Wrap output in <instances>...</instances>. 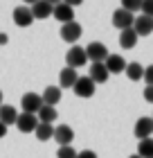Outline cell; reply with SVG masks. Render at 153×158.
Returning a JSON list of instances; mask_svg holds the SVG:
<instances>
[{
	"mask_svg": "<svg viewBox=\"0 0 153 158\" xmlns=\"http://www.w3.org/2000/svg\"><path fill=\"white\" fill-rule=\"evenodd\" d=\"M88 63V56H86V50L81 45H72L68 52H65V66L72 68V70H77V68H81Z\"/></svg>",
	"mask_w": 153,
	"mask_h": 158,
	"instance_id": "6da1fadb",
	"label": "cell"
},
{
	"mask_svg": "<svg viewBox=\"0 0 153 158\" xmlns=\"http://www.w3.org/2000/svg\"><path fill=\"white\" fill-rule=\"evenodd\" d=\"M83 50H86V56L92 59V63H104L108 59V48L104 43H99V41H92L90 45L83 48Z\"/></svg>",
	"mask_w": 153,
	"mask_h": 158,
	"instance_id": "7a4b0ae2",
	"label": "cell"
},
{
	"mask_svg": "<svg viewBox=\"0 0 153 158\" xmlns=\"http://www.w3.org/2000/svg\"><path fill=\"white\" fill-rule=\"evenodd\" d=\"M133 23H135V14L122 9V7L113 11V25L117 27L119 32H122V30H128V27H133Z\"/></svg>",
	"mask_w": 153,
	"mask_h": 158,
	"instance_id": "3957f363",
	"label": "cell"
},
{
	"mask_svg": "<svg viewBox=\"0 0 153 158\" xmlns=\"http://www.w3.org/2000/svg\"><path fill=\"white\" fill-rule=\"evenodd\" d=\"M43 106V99L41 95H36V93H25L23 99H20V109H23V113H32V115H36V113L41 111Z\"/></svg>",
	"mask_w": 153,
	"mask_h": 158,
	"instance_id": "277c9868",
	"label": "cell"
},
{
	"mask_svg": "<svg viewBox=\"0 0 153 158\" xmlns=\"http://www.w3.org/2000/svg\"><path fill=\"white\" fill-rule=\"evenodd\" d=\"M81 34H83V30H81V25H79L77 20L61 25V39L68 41V43H74V45H77V41L81 39Z\"/></svg>",
	"mask_w": 153,
	"mask_h": 158,
	"instance_id": "5b68a950",
	"label": "cell"
},
{
	"mask_svg": "<svg viewBox=\"0 0 153 158\" xmlns=\"http://www.w3.org/2000/svg\"><path fill=\"white\" fill-rule=\"evenodd\" d=\"M36 124H38V118L32 115V113H18L16 118V127L20 133H34Z\"/></svg>",
	"mask_w": 153,
	"mask_h": 158,
	"instance_id": "8992f818",
	"label": "cell"
},
{
	"mask_svg": "<svg viewBox=\"0 0 153 158\" xmlns=\"http://www.w3.org/2000/svg\"><path fill=\"white\" fill-rule=\"evenodd\" d=\"M72 90H74V95L83 97V99H88V97L95 95V84H92V79H90V77H79Z\"/></svg>",
	"mask_w": 153,
	"mask_h": 158,
	"instance_id": "52a82bcc",
	"label": "cell"
},
{
	"mask_svg": "<svg viewBox=\"0 0 153 158\" xmlns=\"http://www.w3.org/2000/svg\"><path fill=\"white\" fill-rule=\"evenodd\" d=\"M133 133L137 135V140H147V138H151L153 135V120L151 118H140L135 122V129H133Z\"/></svg>",
	"mask_w": 153,
	"mask_h": 158,
	"instance_id": "ba28073f",
	"label": "cell"
},
{
	"mask_svg": "<svg viewBox=\"0 0 153 158\" xmlns=\"http://www.w3.org/2000/svg\"><path fill=\"white\" fill-rule=\"evenodd\" d=\"M11 18H14V23H16L18 27H30L34 23V16H32V11H30V7H16L11 14Z\"/></svg>",
	"mask_w": 153,
	"mask_h": 158,
	"instance_id": "9c48e42d",
	"label": "cell"
},
{
	"mask_svg": "<svg viewBox=\"0 0 153 158\" xmlns=\"http://www.w3.org/2000/svg\"><path fill=\"white\" fill-rule=\"evenodd\" d=\"M133 30H135V34H137V36H149V34H153V18L144 16V14L135 16Z\"/></svg>",
	"mask_w": 153,
	"mask_h": 158,
	"instance_id": "30bf717a",
	"label": "cell"
},
{
	"mask_svg": "<svg viewBox=\"0 0 153 158\" xmlns=\"http://www.w3.org/2000/svg\"><path fill=\"white\" fill-rule=\"evenodd\" d=\"M52 16L59 20V23L65 25V23H72V20H74V9H72V7H68L65 2H59V5L52 9Z\"/></svg>",
	"mask_w": 153,
	"mask_h": 158,
	"instance_id": "8fae6325",
	"label": "cell"
},
{
	"mask_svg": "<svg viewBox=\"0 0 153 158\" xmlns=\"http://www.w3.org/2000/svg\"><path fill=\"white\" fill-rule=\"evenodd\" d=\"M104 66L108 70V75H117V73H124V70H126V61H124V56H119V54H108Z\"/></svg>",
	"mask_w": 153,
	"mask_h": 158,
	"instance_id": "7c38bea8",
	"label": "cell"
},
{
	"mask_svg": "<svg viewBox=\"0 0 153 158\" xmlns=\"http://www.w3.org/2000/svg\"><path fill=\"white\" fill-rule=\"evenodd\" d=\"M54 140L59 142L61 147H68L72 140H74V131L68 127V124H59L54 129Z\"/></svg>",
	"mask_w": 153,
	"mask_h": 158,
	"instance_id": "4fadbf2b",
	"label": "cell"
},
{
	"mask_svg": "<svg viewBox=\"0 0 153 158\" xmlns=\"http://www.w3.org/2000/svg\"><path fill=\"white\" fill-rule=\"evenodd\" d=\"M77 79H79L77 70H72V68L65 66L61 73H59V88H61V90H63V88H74Z\"/></svg>",
	"mask_w": 153,
	"mask_h": 158,
	"instance_id": "5bb4252c",
	"label": "cell"
},
{
	"mask_svg": "<svg viewBox=\"0 0 153 158\" xmlns=\"http://www.w3.org/2000/svg\"><path fill=\"white\" fill-rule=\"evenodd\" d=\"M88 77L92 79V84L97 86V84H106L111 75H108V70H106L104 63H92V66H90V75H88Z\"/></svg>",
	"mask_w": 153,
	"mask_h": 158,
	"instance_id": "9a60e30c",
	"label": "cell"
},
{
	"mask_svg": "<svg viewBox=\"0 0 153 158\" xmlns=\"http://www.w3.org/2000/svg\"><path fill=\"white\" fill-rule=\"evenodd\" d=\"M41 99H43L45 106H56L61 102V88H59V86H47V88L43 90Z\"/></svg>",
	"mask_w": 153,
	"mask_h": 158,
	"instance_id": "2e32d148",
	"label": "cell"
},
{
	"mask_svg": "<svg viewBox=\"0 0 153 158\" xmlns=\"http://www.w3.org/2000/svg\"><path fill=\"white\" fill-rule=\"evenodd\" d=\"M52 9H54V7H52V5H47L45 0H38L36 5H32V7H30V11H32L34 20H36V18H38V20L50 18V16H52Z\"/></svg>",
	"mask_w": 153,
	"mask_h": 158,
	"instance_id": "e0dca14e",
	"label": "cell"
},
{
	"mask_svg": "<svg viewBox=\"0 0 153 158\" xmlns=\"http://www.w3.org/2000/svg\"><path fill=\"white\" fill-rule=\"evenodd\" d=\"M137 34H135V30L133 27H128V30H122L119 32V45L124 48V50H133L135 45H137Z\"/></svg>",
	"mask_w": 153,
	"mask_h": 158,
	"instance_id": "ac0fdd59",
	"label": "cell"
},
{
	"mask_svg": "<svg viewBox=\"0 0 153 158\" xmlns=\"http://www.w3.org/2000/svg\"><path fill=\"white\" fill-rule=\"evenodd\" d=\"M16 118H18V113H16V109H14L11 104H2L0 106V122H2L5 127L16 124Z\"/></svg>",
	"mask_w": 153,
	"mask_h": 158,
	"instance_id": "d6986e66",
	"label": "cell"
},
{
	"mask_svg": "<svg viewBox=\"0 0 153 158\" xmlns=\"http://www.w3.org/2000/svg\"><path fill=\"white\" fill-rule=\"evenodd\" d=\"M34 133H36V138H38L41 142H47V140H52L54 138V127L52 124H43V122H38L34 129Z\"/></svg>",
	"mask_w": 153,
	"mask_h": 158,
	"instance_id": "ffe728a7",
	"label": "cell"
},
{
	"mask_svg": "<svg viewBox=\"0 0 153 158\" xmlns=\"http://www.w3.org/2000/svg\"><path fill=\"white\" fill-rule=\"evenodd\" d=\"M126 77L131 79V81H140L142 79V75H144V66L142 63H137V61H133V63H126Z\"/></svg>",
	"mask_w": 153,
	"mask_h": 158,
	"instance_id": "44dd1931",
	"label": "cell"
},
{
	"mask_svg": "<svg viewBox=\"0 0 153 158\" xmlns=\"http://www.w3.org/2000/svg\"><path fill=\"white\" fill-rule=\"evenodd\" d=\"M36 118H38V122H43V124H52V122L56 120V106H45L43 104Z\"/></svg>",
	"mask_w": 153,
	"mask_h": 158,
	"instance_id": "7402d4cb",
	"label": "cell"
},
{
	"mask_svg": "<svg viewBox=\"0 0 153 158\" xmlns=\"http://www.w3.org/2000/svg\"><path fill=\"white\" fill-rule=\"evenodd\" d=\"M137 156L140 158H153V138L140 140V145H137Z\"/></svg>",
	"mask_w": 153,
	"mask_h": 158,
	"instance_id": "603a6c76",
	"label": "cell"
},
{
	"mask_svg": "<svg viewBox=\"0 0 153 158\" xmlns=\"http://www.w3.org/2000/svg\"><path fill=\"white\" fill-rule=\"evenodd\" d=\"M142 7V0H122V9H126L131 14H135Z\"/></svg>",
	"mask_w": 153,
	"mask_h": 158,
	"instance_id": "cb8c5ba5",
	"label": "cell"
},
{
	"mask_svg": "<svg viewBox=\"0 0 153 158\" xmlns=\"http://www.w3.org/2000/svg\"><path fill=\"white\" fill-rule=\"evenodd\" d=\"M56 158H77V152H74V147H72V145H68V147L56 149Z\"/></svg>",
	"mask_w": 153,
	"mask_h": 158,
	"instance_id": "d4e9b609",
	"label": "cell"
},
{
	"mask_svg": "<svg viewBox=\"0 0 153 158\" xmlns=\"http://www.w3.org/2000/svg\"><path fill=\"white\" fill-rule=\"evenodd\" d=\"M142 14L144 16H149V18H153V0H142Z\"/></svg>",
	"mask_w": 153,
	"mask_h": 158,
	"instance_id": "484cf974",
	"label": "cell"
},
{
	"mask_svg": "<svg viewBox=\"0 0 153 158\" xmlns=\"http://www.w3.org/2000/svg\"><path fill=\"white\" fill-rule=\"evenodd\" d=\"M142 79L147 81V86H153V66H147V68H144Z\"/></svg>",
	"mask_w": 153,
	"mask_h": 158,
	"instance_id": "4316f807",
	"label": "cell"
},
{
	"mask_svg": "<svg viewBox=\"0 0 153 158\" xmlns=\"http://www.w3.org/2000/svg\"><path fill=\"white\" fill-rule=\"evenodd\" d=\"M77 158H97V154L90 149H83V152H77Z\"/></svg>",
	"mask_w": 153,
	"mask_h": 158,
	"instance_id": "83f0119b",
	"label": "cell"
},
{
	"mask_svg": "<svg viewBox=\"0 0 153 158\" xmlns=\"http://www.w3.org/2000/svg\"><path fill=\"white\" fill-rule=\"evenodd\" d=\"M144 99H147L149 104H153V86H147V88H144Z\"/></svg>",
	"mask_w": 153,
	"mask_h": 158,
	"instance_id": "f1b7e54d",
	"label": "cell"
},
{
	"mask_svg": "<svg viewBox=\"0 0 153 158\" xmlns=\"http://www.w3.org/2000/svg\"><path fill=\"white\" fill-rule=\"evenodd\" d=\"M65 5L68 7H72V9H74V7H79V5H83V0H63Z\"/></svg>",
	"mask_w": 153,
	"mask_h": 158,
	"instance_id": "f546056e",
	"label": "cell"
},
{
	"mask_svg": "<svg viewBox=\"0 0 153 158\" xmlns=\"http://www.w3.org/2000/svg\"><path fill=\"white\" fill-rule=\"evenodd\" d=\"M7 41H9V36H7V34L5 32H0V45H5V43Z\"/></svg>",
	"mask_w": 153,
	"mask_h": 158,
	"instance_id": "4dcf8cb0",
	"label": "cell"
},
{
	"mask_svg": "<svg viewBox=\"0 0 153 158\" xmlns=\"http://www.w3.org/2000/svg\"><path fill=\"white\" fill-rule=\"evenodd\" d=\"M5 135H7V127L0 122V138H5Z\"/></svg>",
	"mask_w": 153,
	"mask_h": 158,
	"instance_id": "1f68e13d",
	"label": "cell"
},
{
	"mask_svg": "<svg viewBox=\"0 0 153 158\" xmlns=\"http://www.w3.org/2000/svg\"><path fill=\"white\" fill-rule=\"evenodd\" d=\"M45 2H47V5H52V7H56L59 2H63V0H45Z\"/></svg>",
	"mask_w": 153,
	"mask_h": 158,
	"instance_id": "d6a6232c",
	"label": "cell"
},
{
	"mask_svg": "<svg viewBox=\"0 0 153 158\" xmlns=\"http://www.w3.org/2000/svg\"><path fill=\"white\" fill-rule=\"evenodd\" d=\"M23 2H25V5H36L38 0H23Z\"/></svg>",
	"mask_w": 153,
	"mask_h": 158,
	"instance_id": "836d02e7",
	"label": "cell"
},
{
	"mask_svg": "<svg viewBox=\"0 0 153 158\" xmlns=\"http://www.w3.org/2000/svg\"><path fill=\"white\" fill-rule=\"evenodd\" d=\"M0 106H2V90H0Z\"/></svg>",
	"mask_w": 153,
	"mask_h": 158,
	"instance_id": "e575fe53",
	"label": "cell"
},
{
	"mask_svg": "<svg viewBox=\"0 0 153 158\" xmlns=\"http://www.w3.org/2000/svg\"><path fill=\"white\" fill-rule=\"evenodd\" d=\"M128 158H140V156H137V154H133V156H128Z\"/></svg>",
	"mask_w": 153,
	"mask_h": 158,
	"instance_id": "d590c367",
	"label": "cell"
},
{
	"mask_svg": "<svg viewBox=\"0 0 153 158\" xmlns=\"http://www.w3.org/2000/svg\"><path fill=\"white\" fill-rule=\"evenodd\" d=\"M151 120H153V115H151Z\"/></svg>",
	"mask_w": 153,
	"mask_h": 158,
	"instance_id": "8d00e7d4",
	"label": "cell"
}]
</instances>
